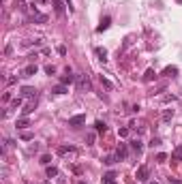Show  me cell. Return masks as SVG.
<instances>
[{
    "label": "cell",
    "mask_w": 182,
    "mask_h": 184,
    "mask_svg": "<svg viewBox=\"0 0 182 184\" xmlns=\"http://www.w3.org/2000/svg\"><path fill=\"white\" fill-rule=\"evenodd\" d=\"M77 88L79 90H90V77L88 75H77Z\"/></svg>",
    "instance_id": "6da1fadb"
},
{
    "label": "cell",
    "mask_w": 182,
    "mask_h": 184,
    "mask_svg": "<svg viewBox=\"0 0 182 184\" xmlns=\"http://www.w3.org/2000/svg\"><path fill=\"white\" fill-rule=\"evenodd\" d=\"M75 79H77V77L73 75V71H71V69H67V71H64V75H60V84H64V86L73 84Z\"/></svg>",
    "instance_id": "7a4b0ae2"
},
{
    "label": "cell",
    "mask_w": 182,
    "mask_h": 184,
    "mask_svg": "<svg viewBox=\"0 0 182 184\" xmlns=\"http://www.w3.org/2000/svg\"><path fill=\"white\" fill-rule=\"evenodd\" d=\"M84 122H86V113H77V116L69 118V126H82Z\"/></svg>",
    "instance_id": "3957f363"
},
{
    "label": "cell",
    "mask_w": 182,
    "mask_h": 184,
    "mask_svg": "<svg viewBox=\"0 0 182 184\" xmlns=\"http://www.w3.org/2000/svg\"><path fill=\"white\" fill-rule=\"evenodd\" d=\"M148 176H150V169H148L146 165H142V167L137 169V173H135V178H137L139 182H146V180H148Z\"/></svg>",
    "instance_id": "277c9868"
},
{
    "label": "cell",
    "mask_w": 182,
    "mask_h": 184,
    "mask_svg": "<svg viewBox=\"0 0 182 184\" xmlns=\"http://www.w3.org/2000/svg\"><path fill=\"white\" fill-rule=\"evenodd\" d=\"M126 156H129V148H126V144H120L118 150H116V159L118 160H126Z\"/></svg>",
    "instance_id": "5b68a950"
},
{
    "label": "cell",
    "mask_w": 182,
    "mask_h": 184,
    "mask_svg": "<svg viewBox=\"0 0 182 184\" xmlns=\"http://www.w3.org/2000/svg\"><path fill=\"white\" fill-rule=\"evenodd\" d=\"M32 19H35V22H39V24H45V22H47V15L39 13V11H36V7L32 4Z\"/></svg>",
    "instance_id": "8992f818"
},
{
    "label": "cell",
    "mask_w": 182,
    "mask_h": 184,
    "mask_svg": "<svg viewBox=\"0 0 182 184\" xmlns=\"http://www.w3.org/2000/svg\"><path fill=\"white\" fill-rule=\"evenodd\" d=\"M58 154H62V156H67V154H77V150L73 146H60L58 148Z\"/></svg>",
    "instance_id": "52a82bcc"
},
{
    "label": "cell",
    "mask_w": 182,
    "mask_h": 184,
    "mask_svg": "<svg viewBox=\"0 0 182 184\" xmlns=\"http://www.w3.org/2000/svg\"><path fill=\"white\" fill-rule=\"evenodd\" d=\"M35 107H36V98H30L28 103H26V107L22 111H24V116H28V113H32L35 111Z\"/></svg>",
    "instance_id": "ba28073f"
},
{
    "label": "cell",
    "mask_w": 182,
    "mask_h": 184,
    "mask_svg": "<svg viewBox=\"0 0 182 184\" xmlns=\"http://www.w3.org/2000/svg\"><path fill=\"white\" fill-rule=\"evenodd\" d=\"M22 97H26V98H36V90H35V88H30V86H26V88H22Z\"/></svg>",
    "instance_id": "9c48e42d"
},
{
    "label": "cell",
    "mask_w": 182,
    "mask_h": 184,
    "mask_svg": "<svg viewBox=\"0 0 182 184\" xmlns=\"http://www.w3.org/2000/svg\"><path fill=\"white\" fill-rule=\"evenodd\" d=\"M22 75H24V77H32V75H36V64H28V66H24Z\"/></svg>",
    "instance_id": "30bf717a"
},
{
    "label": "cell",
    "mask_w": 182,
    "mask_h": 184,
    "mask_svg": "<svg viewBox=\"0 0 182 184\" xmlns=\"http://www.w3.org/2000/svg\"><path fill=\"white\" fill-rule=\"evenodd\" d=\"M109 24H111V17H103V19H101V24L97 26V32H103V30H107Z\"/></svg>",
    "instance_id": "8fae6325"
},
{
    "label": "cell",
    "mask_w": 182,
    "mask_h": 184,
    "mask_svg": "<svg viewBox=\"0 0 182 184\" xmlns=\"http://www.w3.org/2000/svg\"><path fill=\"white\" fill-rule=\"evenodd\" d=\"M163 75L165 77H176L178 75V66H165L163 69Z\"/></svg>",
    "instance_id": "7c38bea8"
},
{
    "label": "cell",
    "mask_w": 182,
    "mask_h": 184,
    "mask_svg": "<svg viewBox=\"0 0 182 184\" xmlns=\"http://www.w3.org/2000/svg\"><path fill=\"white\" fill-rule=\"evenodd\" d=\"M103 184H116V173L107 171L105 176H103Z\"/></svg>",
    "instance_id": "4fadbf2b"
},
{
    "label": "cell",
    "mask_w": 182,
    "mask_h": 184,
    "mask_svg": "<svg viewBox=\"0 0 182 184\" xmlns=\"http://www.w3.org/2000/svg\"><path fill=\"white\" fill-rule=\"evenodd\" d=\"M94 54L99 56V60H101V62L107 60V49H105V47H97V49H94Z\"/></svg>",
    "instance_id": "5bb4252c"
},
{
    "label": "cell",
    "mask_w": 182,
    "mask_h": 184,
    "mask_svg": "<svg viewBox=\"0 0 182 184\" xmlns=\"http://www.w3.org/2000/svg\"><path fill=\"white\" fill-rule=\"evenodd\" d=\"M15 126H17V129H22V131H24V129H28V126H30V120H28V118H19V120H17V122H15Z\"/></svg>",
    "instance_id": "9a60e30c"
},
{
    "label": "cell",
    "mask_w": 182,
    "mask_h": 184,
    "mask_svg": "<svg viewBox=\"0 0 182 184\" xmlns=\"http://www.w3.org/2000/svg\"><path fill=\"white\" fill-rule=\"evenodd\" d=\"M45 173H47V178H56V176H58V167H54V165H47Z\"/></svg>",
    "instance_id": "2e32d148"
},
{
    "label": "cell",
    "mask_w": 182,
    "mask_h": 184,
    "mask_svg": "<svg viewBox=\"0 0 182 184\" xmlns=\"http://www.w3.org/2000/svg\"><path fill=\"white\" fill-rule=\"evenodd\" d=\"M144 79L146 81H152V79H157V73H154V69H148L144 73Z\"/></svg>",
    "instance_id": "e0dca14e"
},
{
    "label": "cell",
    "mask_w": 182,
    "mask_h": 184,
    "mask_svg": "<svg viewBox=\"0 0 182 184\" xmlns=\"http://www.w3.org/2000/svg\"><path fill=\"white\" fill-rule=\"evenodd\" d=\"M131 148H133L135 152H137V154H142V141H139V139H133V141H131Z\"/></svg>",
    "instance_id": "ac0fdd59"
},
{
    "label": "cell",
    "mask_w": 182,
    "mask_h": 184,
    "mask_svg": "<svg viewBox=\"0 0 182 184\" xmlns=\"http://www.w3.org/2000/svg\"><path fill=\"white\" fill-rule=\"evenodd\" d=\"M51 2H54V7H56V13L62 15V13H64V4H62L60 0H51Z\"/></svg>",
    "instance_id": "d6986e66"
},
{
    "label": "cell",
    "mask_w": 182,
    "mask_h": 184,
    "mask_svg": "<svg viewBox=\"0 0 182 184\" xmlns=\"http://www.w3.org/2000/svg\"><path fill=\"white\" fill-rule=\"evenodd\" d=\"M94 129H97V133H105V131H107L105 122H101V120H97V122H94Z\"/></svg>",
    "instance_id": "ffe728a7"
},
{
    "label": "cell",
    "mask_w": 182,
    "mask_h": 184,
    "mask_svg": "<svg viewBox=\"0 0 182 184\" xmlns=\"http://www.w3.org/2000/svg\"><path fill=\"white\" fill-rule=\"evenodd\" d=\"M171 118H174V109H165L163 111V122H169Z\"/></svg>",
    "instance_id": "44dd1931"
},
{
    "label": "cell",
    "mask_w": 182,
    "mask_h": 184,
    "mask_svg": "<svg viewBox=\"0 0 182 184\" xmlns=\"http://www.w3.org/2000/svg\"><path fill=\"white\" fill-rule=\"evenodd\" d=\"M54 92H56V94H67L69 90H67V86H64V84H58V86L54 88Z\"/></svg>",
    "instance_id": "7402d4cb"
},
{
    "label": "cell",
    "mask_w": 182,
    "mask_h": 184,
    "mask_svg": "<svg viewBox=\"0 0 182 184\" xmlns=\"http://www.w3.org/2000/svg\"><path fill=\"white\" fill-rule=\"evenodd\" d=\"M116 154H109V156H105V159H103V163H105V165H114V163H116Z\"/></svg>",
    "instance_id": "603a6c76"
},
{
    "label": "cell",
    "mask_w": 182,
    "mask_h": 184,
    "mask_svg": "<svg viewBox=\"0 0 182 184\" xmlns=\"http://www.w3.org/2000/svg\"><path fill=\"white\" fill-rule=\"evenodd\" d=\"M22 139H24V141H32V139H35V135H32L30 131H24V133H22Z\"/></svg>",
    "instance_id": "cb8c5ba5"
},
{
    "label": "cell",
    "mask_w": 182,
    "mask_h": 184,
    "mask_svg": "<svg viewBox=\"0 0 182 184\" xmlns=\"http://www.w3.org/2000/svg\"><path fill=\"white\" fill-rule=\"evenodd\" d=\"M101 84H103V86L107 88V90H111V88H114V84H111V81H109V79H105V77H103V75H101Z\"/></svg>",
    "instance_id": "d4e9b609"
},
{
    "label": "cell",
    "mask_w": 182,
    "mask_h": 184,
    "mask_svg": "<svg viewBox=\"0 0 182 184\" xmlns=\"http://www.w3.org/2000/svg\"><path fill=\"white\" fill-rule=\"evenodd\" d=\"M15 9H19V11H26V2H24V0H15Z\"/></svg>",
    "instance_id": "484cf974"
},
{
    "label": "cell",
    "mask_w": 182,
    "mask_h": 184,
    "mask_svg": "<svg viewBox=\"0 0 182 184\" xmlns=\"http://www.w3.org/2000/svg\"><path fill=\"white\" fill-rule=\"evenodd\" d=\"M118 135H120L122 139H124V137H129V129H126V126H122V129H118Z\"/></svg>",
    "instance_id": "4316f807"
},
{
    "label": "cell",
    "mask_w": 182,
    "mask_h": 184,
    "mask_svg": "<svg viewBox=\"0 0 182 184\" xmlns=\"http://www.w3.org/2000/svg\"><path fill=\"white\" fill-rule=\"evenodd\" d=\"M45 73H47V75H54V73H56V66H54V64H47V66H45Z\"/></svg>",
    "instance_id": "83f0119b"
},
{
    "label": "cell",
    "mask_w": 182,
    "mask_h": 184,
    "mask_svg": "<svg viewBox=\"0 0 182 184\" xmlns=\"http://www.w3.org/2000/svg\"><path fill=\"white\" fill-rule=\"evenodd\" d=\"M19 105H22V98H15V101H13V103H11V107H13V109H17Z\"/></svg>",
    "instance_id": "f1b7e54d"
},
{
    "label": "cell",
    "mask_w": 182,
    "mask_h": 184,
    "mask_svg": "<svg viewBox=\"0 0 182 184\" xmlns=\"http://www.w3.org/2000/svg\"><path fill=\"white\" fill-rule=\"evenodd\" d=\"M86 141H88V146H92L94 144V133H90V135L86 137Z\"/></svg>",
    "instance_id": "f546056e"
},
{
    "label": "cell",
    "mask_w": 182,
    "mask_h": 184,
    "mask_svg": "<svg viewBox=\"0 0 182 184\" xmlns=\"http://www.w3.org/2000/svg\"><path fill=\"white\" fill-rule=\"evenodd\" d=\"M157 160H158V163H165V160H167V154H163V152H161V154L157 156Z\"/></svg>",
    "instance_id": "4dcf8cb0"
},
{
    "label": "cell",
    "mask_w": 182,
    "mask_h": 184,
    "mask_svg": "<svg viewBox=\"0 0 182 184\" xmlns=\"http://www.w3.org/2000/svg\"><path fill=\"white\" fill-rule=\"evenodd\" d=\"M163 101L169 103V101H176V97H174V94H167V97H163Z\"/></svg>",
    "instance_id": "1f68e13d"
},
{
    "label": "cell",
    "mask_w": 182,
    "mask_h": 184,
    "mask_svg": "<svg viewBox=\"0 0 182 184\" xmlns=\"http://www.w3.org/2000/svg\"><path fill=\"white\" fill-rule=\"evenodd\" d=\"M58 54H60V56H64V54H67V47H64V45H60V47H58Z\"/></svg>",
    "instance_id": "d6a6232c"
},
{
    "label": "cell",
    "mask_w": 182,
    "mask_h": 184,
    "mask_svg": "<svg viewBox=\"0 0 182 184\" xmlns=\"http://www.w3.org/2000/svg\"><path fill=\"white\" fill-rule=\"evenodd\" d=\"M158 144H161V139H157V137H154V139L150 141V146H152V148H154V146H158Z\"/></svg>",
    "instance_id": "836d02e7"
},
{
    "label": "cell",
    "mask_w": 182,
    "mask_h": 184,
    "mask_svg": "<svg viewBox=\"0 0 182 184\" xmlns=\"http://www.w3.org/2000/svg\"><path fill=\"white\" fill-rule=\"evenodd\" d=\"M49 160H51L49 156H43V159H41V163H43V165H49Z\"/></svg>",
    "instance_id": "e575fe53"
},
{
    "label": "cell",
    "mask_w": 182,
    "mask_h": 184,
    "mask_svg": "<svg viewBox=\"0 0 182 184\" xmlns=\"http://www.w3.org/2000/svg\"><path fill=\"white\" fill-rule=\"evenodd\" d=\"M169 182H171V184H180V180H176V178H169Z\"/></svg>",
    "instance_id": "d590c367"
},
{
    "label": "cell",
    "mask_w": 182,
    "mask_h": 184,
    "mask_svg": "<svg viewBox=\"0 0 182 184\" xmlns=\"http://www.w3.org/2000/svg\"><path fill=\"white\" fill-rule=\"evenodd\" d=\"M77 184H88V182H84V180H79V182H77Z\"/></svg>",
    "instance_id": "8d00e7d4"
},
{
    "label": "cell",
    "mask_w": 182,
    "mask_h": 184,
    "mask_svg": "<svg viewBox=\"0 0 182 184\" xmlns=\"http://www.w3.org/2000/svg\"><path fill=\"white\" fill-rule=\"evenodd\" d=\"M148 184H158V182H148Z\"/></svg>",
    "instance_id": "74e56055"
},
{
    "label": "cell",
    "mask_w": 182,
    "mask_h": 184,
    "mask_svg": "<svg viewBox=\"0 0 182 184\" xmlns=\"http://www.w3.org/2000/svg\"><path fill=\"white\" fill-rule=\"evenodd\" d=\"M176 2H180V4H182V0H176Z\"/></svg>",
    "instance_id": "f35d334b"
},
{
    "label": "cell",
    "mask_w": 182,
    "mask_h": 184,
    "mask_svg": "<svg viewBox=\"0 0 182 184\" xmlns=\"http://www.w3.org/2000/svg\"><path fill=\"white\" fill-rule=\"evenodd\" d=\"M43 2H45V0H43Z\"/></svg>",
    "instance_id": "ab89813d"
}]
</instances>
